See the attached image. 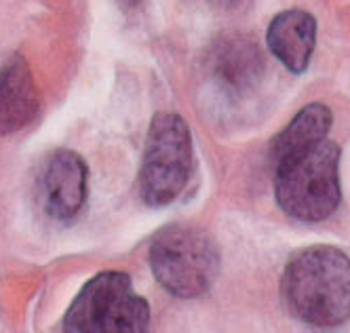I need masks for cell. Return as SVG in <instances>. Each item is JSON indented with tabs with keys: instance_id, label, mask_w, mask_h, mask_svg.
<instances>
[{
	"instance_id": "1",
	"label": "cell",
	"mask_w": 350,
	"mask_h": 333,
	"mask_svg": "<svg viewBox=\"0 0 350 333\" xmlns=\"http://www.w3.org/2000/svg\"><path fill=\"white\" fill-rule=\"evenodd\" d=\"M281 293L287 310L317 329L350 321V258L327 245L295 253L285 268Z\"/></svg>"
},
{
	"instance_id": "2",
	"label": "cell",
	"mask_w": 350,
	"mask_h": 333,
	"mask_svg": "<svg viewBox=\"0 0 350 333\" xmlns=\"http://www.w3.org/2000/svg\"><path fill=\"white\" fill-rule=\"evenodd\" d=\"M279 207L299 222H323L340 204V148L321 139L272 163Z\"/></svg>"
},
{
	"instance_id": "3",
	"label": "cell",
	"mask_w": 350,
	"mask_h": 333,
	"mask_svg": "<svg viewBox=\"0 0 350 333\" xmlns=\"http://www.w3.org/2000/svg\"><path fill=\"white\" fill-rule=\"evenodd\" d=\"M150 268L171 295L192 299L213 287L219 274V251L205 230L175 224L154 237Z\"/></svg>"
},
{
	"instance_id": "4",
	"label": "cell",
	"mask_w": 350,
	"mask_h": 333,
	"mask_svg": "<svg viewBox=\"0 0 350 333\" xmlns=\"http://www.w3.org/2000/svg\"><path fill=\"white\" fill-rule=\"evenodd\" d=\"M192 173V133L175 112H159L146 133L139 194L150 207L178 200Z\"/></svg>"
},
{
	"instance_id": "5",
	"label": "cell",
	"mask_w": 350,
	"mask_h": 333,
	"mask_svg": "<svg viewBox=\"0 0 350 333\" xmlns=\"http://www.w3.org/2000/svg\"><path fill=\"white\" fill-rule=\"evenodd\" d=\"M148 325L150 306L124 272L93 276L64 317V329L74 333H142Z\"/></svg>"
},
{
	"instance_id": "6",
	"label": "cell",
	"mask_w": 350,
	"mask_h": 333,
	"mask_svg": "<svg viewBox=\"0 0 350 333\" xmlns=\"http://www.w3.org/2000/svg\"><path fill=\"white\" fill-rule=\"evenodd\" d=\"M260 46L247 36L224 34L205 55V83L224 106H243L252 99L264 76Z\"/></svg>"
},
{
	"instance_id": "7",
	"label": "cell",
	"mask_w": 350,
	"mask_h": 333,
	"mask_svg": "<svg viewBox=\"0 0 350 333\" xmlns=\"http://www.w3.org/2000/svg\"><path fill=\"white\" fill-rule=\"evenodd\" d=\"M89 169L81 155L72 150H57L49 157L42 169V198L44 209L57 222L77 217L87 200Z\"/></svg>"
},
{
	"instance_id": "8",
	"label": "cell",
	"mask_w": 350,
	"mask_h": 333,
	"mask_svg": "<svg viewBox=\"0 0 350 333\" xmlns=\"http://www.w3.org/2000/svg\"><path fill=\"white\" fill-rule=\"evenodd\" d=\"M40 97L28 62L19 53L0 59V135L28 126L38 114Z\"/></svg>"
},
{
	"instance_id": "9",
	"label": "cell",
	"mask_w": 350,
	"mask_h": 333,
	"mask_svg": "<svg viewBox=\"0 0 350 333\" xmlns=\"http://www.w3.org/2000/svg\"><path fill=\"white\" fill-rule=\"evenodd\" d=\"M268 46L289 72L302 74L308 70L317 42V19L302 11L291 9L274 17L268 25Z\"/></svg>"
},
{
	"instance_id": "10",
	"label": "cell",
	"mask_w": 350,
	"mask_h": 333,
	"mask_svg": "<svg viewBox=\"0 0 350 333\" xmlns=\"http://www.w3.org/2000/svg\"><path fill=\"white\" fill-rule=\"evenodd\" d=\"M332 122H334L332 110L325 104H310L304 110H299L295 118L272 142L270 163L319 144L321 139L327 137Z\"/></svg>"
},
{
	"instance_id": "11",
	"label": "cell",
	"mask_w": 350,
	"mask_h": 333,
	"mask_svg": "<svg viewBox=\"0 0 350 333\" xmlns=\"http://www.w3.org/2000/svg\"><path fill=\"white\" fill-rule=\"evenodd\" d=\"M120 3L124 5V7H137L142 0H120Z\"/></svg>"
}]
</instances>
